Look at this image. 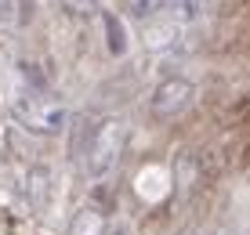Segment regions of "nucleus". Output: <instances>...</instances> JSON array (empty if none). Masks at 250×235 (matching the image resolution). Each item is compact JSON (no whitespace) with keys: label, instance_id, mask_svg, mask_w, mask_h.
<instances>
[{"label":"nucleus","instance_id":"f257e3e1","mask_svg":"<svg viewBox=\"0 0 250 235\" xmlns=\"http://www.w3.org/2000/svg\"><path fill=\"white\" fill-rule=\"evenodd\" d=\"M124 149H127V123L116 116H102L94 119L91 130L83 134V174H87L91 181H102L109 177L120 159H124Z\"/></svg>","mask_w":250,"mask_h":235},{"label":"nucleus","instance_id":"f03ea898","mask_svg":"<svg viewBox=\"0 0 250 235\" xmlns=\"http://www.w3.org/2000/svg\"><path fill=\"white\" fill-rule=\"evenodd\" d=\"M11 116L19 119L22 130H33V134H58L65 130V101L62 98H51V94H40V91H22L19 98L11 101Z\"/></svg>","mask_w":250,"mask_h":235},{"label":"nucleus","instance_id":"7ed1b4c3","mask_svg":"<svg viewBox=\"0 0 250 235\" xmlns=\"http://www.w3.org/2000/svg\"><path fill=\"white\" fill-rule=\"evenodd\" d=\"M188 105H192V83L182 80V76H170L152 91V116H160V119L182 116Z\"/></svg>","mask_w":250,"mask_h":235},{"label":"nucleus","instance_id":"20e7f679","mask_svg":"<svg viewBox=\"0 0 250 235\" xmlns=\"http://www.w3.org/2000/svg\"><path fill=\"white\" fill-rule=\"evenodd\" d=\"M69 235H109V217L102 206H80L73 217H69Z\"/></svg>","mask_w":250,"mask_h":235},{"label":"nucleus","instance_id":"39448f33","mask_svg":"<svg viewBox=\"0 0 250 235\" xmlns=\"http://www.w3.org/2000/svg\"><path fill=\"white\" fill-rule=\"evenodd\" d=\"M25 203L33 210H44L51 203V170L47 167H29V174H25Z\"/></svg>","mask_w":250,"mask_h":235},{"label":"nucleus","instance_id":"423d86ee","mask_svg":"<svg viewBox=\"0 0 250 235\" xmlns=\"http://www.w3.org/2000/svg\"><path fill=\"white\" fill-rule=\"evenodd\" d=\"M102 25H105V37H109V51L113 55H127V29L116 19V11H102Z\"/></svg>","mask_w":250,"mask_h":235},{"label":"nucleus","instance_id":"0eeeda50","mask_svg":"<svg viewBox=\"0 0 250 235\" xmlns=\"http://www.w3.org/2000/svg\"><path fill=\"white\" fill-rule=\"evenodd\" d=\"M163 7H167V0H124V11L131 19H142V22H152Z\"/></svg>","mask_w":250,"mask_h":235},{"label":"nucleus","instance_id":"6e6552de","mask_svg":"<svg viewBox=\"0 0 250 235\" xmlns=\"http://www.w3.org/2000/svg\"><path fill=\"white\" fill-rule=\"evenodd\" d=\"M62 4L65 15H73V19H91V15H98V0H58Z\"/></svg>","mask_w":250,"mask_h":235},{"label":"nucleus","instance_id":"1a4fd4ad","mask_svg":"<svg viewBox=\"0 0 250 235\" xmlns=\"http://www.w3.org/2000/svg\"><path fill=\"white\" fill-rule=\"evenodd\" d=\"M167 7L178 22H192L200 15V0H167Z\"/></svg>","mask_w":250,"mask_h":235},{"label":"nucleus","instance_id":"9d476101","mask_svg":"<svg viewBox=\"0 0 250 235\" xmlns=\"http://www.w3.org/2000/svg\"><path fill=\"white\" fill-rule=\"evenodd\" d=\"M178 185H182V196L196 185V159L192 156H182V159H178Z\"/></svg>","mask_w":250,"mask_h":235},{"label":"nucleus","instance_id":"9b49d317","mask_svg":"<svg viewBox=\"0 0 250 235\" xmlns=\"http://www.w3.org/2000/svg\"><path fill=\"white\" fill-rule=\"evenodd\" d=\"M19 19V0H0V25H11Z\"/></svg>","mask_w":250,"mask_h":235}]
</instances>
